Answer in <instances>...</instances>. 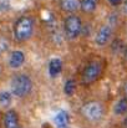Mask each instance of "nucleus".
I'll use <instances>...</instances> for the list:
<instances>
[{"label":"nucleus","instance_id":"16","mask_svg":"<svg viewBox=\"0 0 127 128\" xmlns=\"http://www.w3.org/2000/svg\"><path fill=\"white\" fill-rule=\"evenodd\" d=\"M113 113L116 116H126L127 114V100L125 97L116 101L113 104Z\"/></svg>","mask_w":127,"mask_h":128},{"label":"nucleus","instance_id":"14","mask_svg":"<svg viewBox=\"0 0 127 128\" xmlns=\"http://www.w3.org/2000/svg\"><path fill=\"white\" fill-rule=\"evenodd\" d=\"M11 39L5 35V34H0V57L8 55V52L11 50Z\"/></svg>","mask_w":127,"mask_h":128},{"label":"nucleus","instance_id":"5","mask_svg":"<svg viewBox=\"0 0 127 128\" xmlns=\"http://www.w3.org/2000/svg\"><path fill=\"white\" fill-rule=\"evenodd\" d=\"M79 113L82 117V120L86 121L87 123L97 124L105 118L106 107L98 100H87L82 102V104L80 106Z\"/></svg>","mask_w":127,"mask_h":128},{"label":"nucleus","instance_id":"11","mask_svg":"<svg viewBox=\"0 0 127 128\" xmlns=\"http://www.w3.org/2000/svg\"><path fill=\"white\" fill-rule=\"evenodd\" d=\"M52 123L55 128H70L71 127V117L67 111L59 110L52 118Z\"/></svg>","mask_w":127,"mask_h":128},{"label":"nucleus","instance_id":"1","mask_svg":"<svg viewBox=\"0 0 127 128\" xmlns=\"http://www.w3.org/2000/svg\"><path fill=\"white\" fill-rule=\"evenodd\" d=\"M36 31V18L31 12H25L18 16L11 26L13 40L16 44H26L33 40Z\"/></svg>","mask_w":127,"mask_h":128},{"label":"nucleus","instance_id":"8","mask_svg":"<svg viewBox=\"0 0 127 128\" xmlns=\"http://www.w3.org/2000/svg\"><path fill=\"white\" fill-rule=\"evenodd\" d=\"M3 128H21L20 116L14 108L5 110L3 114Z\"/></svg>","mask_w":127,"mask_h":128},{"label":"nucleus","instance_id":"13","mask_svg":"<svg viewBox=\"0 0 127 128\" xmlns=\"http://www.w3.org/2000/svg\"><path fill=\"white\" fill-rule=\"evenodd\" d=\"M14 98L15 97L13 96V93L10 92L9 88L0 90V108H4V110L10 108L14 102Z\"/></svg>","mask_w":127,"mask_h":128},{"label":"nucleus","instance_id":"12","mask_svg":"<svg viewBox=\"0 0 127 128\" xmlns=\"http://www.w3.org/2000/svg\"><path fill=\"white\" fill-rule=\"evenodd\" d=\"M100 5V0H80V14L82 16L93 15Z\"/></svg>","mask_w":127,"mask_h":128},{"label":"nucleus","instance_id":"10","mask_svg":"<svg viewBox=\"0 0 127 128\" xmlns=\"http://www.w3.org/2000/svg\"><path fill=\"white\" fill-rule=\"evenodd\" d=\"M57 8L64 15L80 12V0H57Z\"/></svg>","mask_w":127,"mask_h":128},{"label":"nucleus","instance_id":"15","mask_svg":"<svg viewBox=\"0 0 127 128\" xmlns=\"http://www.w3.org/2000/svg\"><path fill=\"white\" fill-rule=\"evenodd\" d=\"M77 85H79V82H77L75 78H67V80L65 81V84H64V87H62L64 93H65L67 97L74 96L75 92H76Z\"/></svg>","mask_w":127,"mask_h":128},{"label":"nucleus","instance_id":"21","mask_svg":"<svg viewBox=\"0 0 127 128\" xmlns=\"http://www.w3.org/2000/svg\"><path fill=\"white\" fill-rule=\"evenodd\" d=\"M123 128H127V117L125 118V121H123Z\"/></svg>","mask_w":127,"mask_h":128},{"label":"nucleus","instance_id":"20","mask_svg":"<svg viewBox=\"0 0 127 128\" xmlns=\"http://www.w3.org/2000/svg\"><path fill=\"white\" fill-rule=\"evenodd\" d=\"M121 6H122V12L127 16V0H123V1H122Z\"/></svg>","mask_w":127,"mask_h":128},{"label":"nucleus","instance_id":"2","mask_svg":"<svg viewBox=\"0 0 127 128\" xmlns=\"http://www.w3.org/2000/svg\"><path fill=\"white\" fill-rule=\"evenodd\" d=\"M35 82L30 74L24 71H15L9 81V90L15 98L25 100L30 97L34 92Z\"/></svg>","mask_w":127,"mask_h":128},{"label":"nucleus","instance_id":"19","mask_svg":"<svg viewBox=\"0 0 127 128\" xmlns=\"http://www.w3.org/2000/svg\"><path fill=\"white\" fill-rule=\"evenodd\" d=\"M122 57H123V61L127 64V44L123 46V50H122Z\"/></svg>","mask_w":127,"mask_h":128},{"label":"nucleus","instance_id":"6","mask_svg":"<svg viewBox=\"0 0 127 128\" xmlns=\"http://www.w3.org/2000/svg\"><path fill=\"white\" fill-rule=\"evenodd\" d=\"M115 34V24L112 21H107L101 24L93 34L92 41L96 47H105L112 42Z\"/></svg>","mask_w":127,"mask_h":128},{"label":"nucleus","instance_id":"4","mask_svg":"<svg viewBox=\"0 0 127 128\" xmlns=\"http://www.w3.org/2000/svg\"><path fill=\"white\" fill-rule=\"evenodd\" d=\"M61 31L66 41L79 40L85 31V21L80 12L64 15L61 21Z\"/></svg>","mask_w":127,"mask_h":128},{"label":"nucleus","instance_id":"17","mask_svg":"<svg viewBox=\"0 0 127 128\" xmlns=\"http://www.w3.org/2000/svg\"><path fill=\"white\" fill-rule=\"evenodd\" d=\"M122 1H123V0H107L108 5L112 6V8H118V6H121Z\"/></svg>","mask_w":127,"mask_h":128},{"label":"nucleus","instance_id":"18","mask_svg":"<svg viewBox=\"0 0 127 128\" xmlns=\"http://www.w3.org/2000/svg\"><path fill=\"white\" fill-rule=\"evenodd\" d=\"M122 97H125L127 100V81H125L122 85Z\"/></svg>","mask_w":127,"mask_h":128},{"label":"nucleus","instance_id":"9","mask_svg":"<svg viewBox=\"0 0 127 128\" xmlns=\"http://www.w3.org/2000/svg\"><path fill=\"white\" fill-rule=\"evenodd\" d=\"M64 70V61L60 57H52L47 62V75L50 78H57Z\"/></svg>","mask_w":127,"mask_h":128},{"label":"nucleus","instance_id":"22","mask_svg":"<svg viewBox=\"0 0 127 128\" xmlns=\"http://www.w3.org/2000/svg\"><path fill=\"white\" fill-rule=\"evenodd\" d=\"M0 80H1V68H0Z\"/></svg>","mask_w":127,"mask_h":128},{"label":"nucleus","instance_id":"7","mask_svg":"<svg viewBox=\"0 0 127 128\" xmlns=\"http://www.w3.org/2000/svg\"><path fill=\"white\" fill-rule=\"evenodd\" d=\"M26 64V54L20 48H13L6 55V66L13 71H19Z\"/></svg>","mask_w":127,"mask_h":128},{"label":"nucleus","instance_id":"3","mask_svg":"<svg viewBox=\"0 0 127 128\" xmlns=\"http://www.w3.org/2000/svg\"><path fill=\"white\" fill-rule=\"evenodd\" d=\"M105 66L106 62L100 57H93L88 60L80 71L79 85L82 87H91L98 82L105 72Z\"/></svg>","mask_w":127,"mask_h":128}]
</instances>
